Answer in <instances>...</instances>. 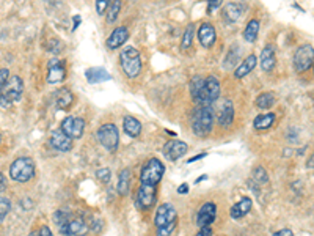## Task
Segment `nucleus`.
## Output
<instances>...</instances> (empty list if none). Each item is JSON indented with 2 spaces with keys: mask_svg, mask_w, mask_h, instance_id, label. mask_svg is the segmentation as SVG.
Wrapping results in <instances>:
<instances>
[{
  "mask_svg": "<svg viewBox=\"0 0 314 236\" xmlns=\"http://www.w3.org/2000/svg\"><path fill=\"white\" fill-rule=\"evenodd\" d=\"M212 124H214V111L211 106H201L193 112L192 131L196 136L206 137L212 131Z\"/></svg>",
  "mask_w": 314,
  "mask_h": 236,
  "instance_id": "1",
  "label": "nucleus"
},
{
  "mask_svg": "<svg viewBox=\"0 0 314 236\" xmlns=\"http://www.w3.org/2000/svg\"><path fill=\"white\" fill-rule=\"evenodd\" d=\"M120 62L123 66V71L129 79H134L140 74L141 71V60L140 52L135 47H126L120 52Z\"/></svg>",
  "mask_w": 314,
  "mask_h": 236,
  "instance_id": "2",
  "label": "nucleus"
},
{
  "mask_svg": "<svg viewBox=\"0 0 314 236\" xmlns=\"http://www.w3.org/2000/svg\"><path fill=\"white\" fill-rule=\"evenodd\" d=\"M24 92V82L19 76H10L7 85L2 90L0 96V106L2 107H11L13 102L19 101Z\"/></svg>",
  "mask_w": 314,
  "mask_h": 236,
  "instance_id": "3",
  "label": "nucleus"
},
{
  "mask_svg": "<svg viewBox=\"0 0 314 236\" xmlns=\"http://www.w3.org/2000/svg\"><path fill=\"white\" fill-rule=\"evenodd\" d=\"M35 175V162L32 158H19L16 159L10 167V176L19 183H27Z\"/></svg>",
  "mask_w": 314,
  "mask_h": 236,
  "instance_id": "4",
  "label": "nucleus"
},
{
  "mask_svg": "<svg viewBox=\"0 0 314 236\" xmlns=\"http://www.w3.org/2000/svg\"><path fill=\"white\" fill-rule=\"evenodd\" d=\"M218 96H220V82L215 76H209L208 79H205V85H203L201 92L193 101L198 104V107L211 106Z\"/></svg>",
  "mask_w": 314,
  "mask_h": 236,
  "instance_id": "5",
  "label": "nucleus"
},
{
  "mask_svg": "<svg viewBox=\"0 0 314 236\" xmlns=\"http://www.w3.org/2000/svg\"><path fill=\"white\" fill-rule=\"evenodd\" d=\"M163 173H165L163 164L157 158H153V159H150L145 164V167L141 170V175H140V181H141V185L156 186L159 181L162 179Z\"/></svg>",
  "mask_w": 314,
  "mask_h": 236,
  "instance_id": "6",
  "label": "nucleus"
},
{
  "mask_svg": "<svg viewBox=\"0 0 314 236\" xmlns=\"http://www.w3.org/2000/svg\"><path fill=\"white\" fill-rule=\"evenodd\" d=\"M98 139L101 142L102 147L110 151L115 153L118 150V143H120V133L118 128L113 123H105L98 129Z\"/></svg>",
  "mask_w": 314,
  "mask_h": 236,
  "instance_id": "7",
  "label": "nucleus"
},
{
  "mask_svg": "<svg viewBox=\"0 0 314 236\" xmlns=\"http://www.w3.org/2000/svg\"><path fill=\"white\" fill-rule=\"evenodd\" d=\"M65 136H68L71 140H77L83 136L85 131V120L82 117H66L62 121V129Z\"/></svg>",
  "mask_w": 314,
  "mask_h": 236,
  "instance_id": "8",
  "label": "nucleus"
},
{
  "mask_svg": "<svg viewBox=\"0 0 314 236\" xmlns=\"http://www.w3.org/2000/svg\"><path fill=\"white\" fill-rule=\"evenodd\" d=\"M314 59V52H312V44H303L297 49L294 56V68L295 71L303 72L311 68Z\"/></svg>",
  "mask_w": 314,
  "mask_h": 236,
  "instance_id": "9",
  "label": "nucleus"
},
{
  "mask_svg": "<svg viewBox=\"0 0 314 236\" xmlns=\"http://www.w3.org/2000/svg\"><path fill=\"white\" fill-rule=\"evenodd\" d=\"M176 209L172 203H163L157 208L156 211V216H154V225L157 228L160 227H165V225H168L175 221H178V217H176Z\"/></svg>",
  "mask_w": 314,
  "mask_h": 236,
  "instance_id": "10",
  "label": "nucleus"
},
{
  "mask_svg": "<svg viewBox=\"0 0 314 236\" xmlns=\"http://www.w3.org/2000/svg\"><path fill=\"white\" fill-rule=\"evenodd\" d=\"M157 200V191L156 186H150V185H141L138 192H137V203L141 209H148L151 208Z\"/></svg>",
  "mask_w": 314,
  "mask_h": 236,
  "instance_id": "11",
  "label": "nucleus"
},
{
  "mask_svg": "<svg viewBox=\"0 0 314 236\" xmlns=\"http://www.w3.org/2000/svg\"><path fill=\"white\" fill-rule=\"evenodd\" d=\"M66 77V68L65 62L59 59H52L47 65V82L49 84H59Z\"/></svg>",
  "mask_w": 314,
  "mask_h": 236,
  "instance_id": "12",
  "label": "nucleus"
},
{
  "mask_svg": "<svg viewBox=\"0 0 314 236\" xmlns=\"http://www.w3.org/2000/svg\"><path fill=\"white\" fill-rule=\"evenodd\" d=\"M215 216H217V206H215V203H212V202L205 203V205L199 208V211H198L196 225H198L199 228H203V227H211V224L215 221Z\"/></svg>",
  "mask_w": 314,
  "mask_h": 236,
  "instance_id": "13",
  "label": "nucleus"
},
{
  "mask_svg": "<svg viewBox=\"0 0 314 236\" xmlns=\"http://www.w3.org/2000/svg\"><path fill=\"white\" fill-rule=\"evenodd\" d=\"M189 150L187 143L186 142H181V140H170L165 143L163 147V154L167 159L170 161H178L182 154H186Z\"/></svg>",
  "mask_w": 314,
  "mask_h": 236,
  "instance_id": "14",
  "label": "nucleus"
},
{
  "mask_svg": "<svg viewBox=\"0 0 314 236\" xmlns=\"http://www.w3.org/2000/svg\"><path fill=\"white\" fill-rule=\"evenodd\" d=\"M198 40H199V43H201L203 47H212L214 43H215V40H217L214 25L209 24V22L201 24L199 29H198Z\"/></svg>",
  "mask_w": 314,
  "mask_h": 236,
  "instance_id": "15",
  "label": "nucleus"
},
{
  "mask_svg": "<svg viewBox=\"0 0 314 236\" xmlns=\"http://www.w3.org/2000/svg\"><path fill=\"white\" fill-rule=\"evenodd\" d=\"M129 38V32L126 27H117L110 36L107 38V47L108 49H118L120 46H123Z\"/></svg>",
  "mask_w": 314,
  "mask_h": 236,
  "instance_id": "16",
  "label": "nucleus"
},
{
  "mask_svg": "<svg viewBox=\"0 0 314 236\" xmlns=\"http://www.w3.org/2000/svg\"><path fill=\"white\" fill-rule=\"evenodd\" d=\"M50 145L55 150H59V151H69L72 148V140L59 129V131H52V134H50Z\"/></svg>",
  "mask_w": 314,
  "mask_h": 236,
  "instance_id": "17",
  "label": "nucleus"
},
{
  "mask_svg": "<svg viewBox=\"0 0 314 236\" xmlns=\"http://www.w3.org/2000/svg\"><path fill=\"white\" fill-rule=\"evenodd\" d=\"M234 121V106L231 102V99H225L223 104H221L220 109V115H218V123L223 126V128H228Z\"/></svg>",
  "mask_w": 314,
  "mask_h": 236,
  "instance_id": "18",
  "label": "nucleus"
},
{
  "mask_svg": "<svg viewBox=\"0 0 314 236\" xmlns=\"http://www.w3.org/2000/svg\"><path fill=\"white\" fill-rule=\"evenodd\" d=\"M88 231L87 222L82 217H69V224H68V236H85Z\"/></svg>",
  "mask_w": 314,
  "mask_h": 236,
  "instance_id": "19",
  "label": "nucleus"
},
{
  "mask_svg": "<svg viewBox=\"0 0 314 236\" xmlns=\"http://www.w3.org/2000/svg\"><path fill=\"white\" fill-rule=\"evenodd\" d=\"M256 63H258V59H256V56H248L241 65H239L237 68H236V71H234V77L236 79H242V77H245L248 72H251L253 69H254V66H256Z\"/></svg>",
  "mask_w": 314,
  "mask_h": 236,
  "instance_id": "20",
  "label": "nucleus"
},
{
  "mask_svg": "<svg viewBox=\"0 0 314 236\" xmlns=\"http://www.w3.org/2000/svg\"><path fill=\"white\" fill-rule=\"evenodd\" d=\"M260 62H261V68H263L264 71H272V69L275 68L276 57H275V49H273V46H266V47L263 49Z\"/></svg>",
  "mask_w": 314,
  "mask_h": 236,
  "instance_id": "21",
  "label": "nucleus"
},
{
  "mask_svg": "<svg viewBox=\"0 0 314 236\" xmlns=\"http://www.w3.org/2000/svg\"><path fill=\"white\" fill-rule=\"evenodd\" d=\"M85 76H87V81L90 84H99V82H105V81H110L112 77H110L108 72L104 69V68H90L87 72H85Z\"/></svg>",
  "mask_w": 314,
  "mask_h": 236,
  "instance_id": "22",
  "label": "nucleus"
},
{
  "mask_svg": "<svg viewBox=\"0 0 314 236\" xmlns=\"http://www.w3.org/2000/svg\"><path fill=\"white\" fill-rule=\"evenodd\" d=\"M123 128L126 131L127 136H131V137H138L141 134V123L131 117V115H127L124 117V121H123Z\"/></svg>",
  "mask_w": 314,
  "mask_h": 236,
  "instance_id": "23",
  "label": "nucleus"
},
{
  "mask_svg": "<svg viewBox=\"0 0 314 236\" xmlns=\"http://www.w3.org/2000/svg\"><path fill=\"white\" fill-rule=\"evenodd\" d=\"M251 209V198L248 197H244L241 202L236 203L233 208H231V217L233 219H241L245 214H248Z\"/></svg>",
  "mask_w": 314,
  "mask_h": 236,
  "instance_id": "24",
  "label": "nucleus"
},
{
  "mask_svg": "<svg viewBox=\"0 0 314 236\" xmlns=\"http://www.w3.org/2000/svg\"><path fill=\"white\" fill-rule=\"evenodd\" d=\"M247 7L244 4H228L223 10V17L225 21L228 22H233V21H237L239 16L242 14V11L245 10Z\"/></svg>",
  "mask_w": 314,
  "mask_h": 236,
  "instance_id": "25",
  "label": "nucleus"
},
{
  "mask_svg": "<svg viewBox=\"0 0 314 236\" xmlns=\"http://www.w3.org/2000/svg\"><path fill=\"white\" fill-rule=\"evenodd\" d=\"M69 217L71 214L65 213V211H57L53 214V222L57 225L59 231L65 236H68V224H69Z\"/></svg>",
  "mask_w": 314,
  "mask_h": 236,
  "instance_id": "26",
  "label": "nucleus"
},
{
  "mask_svg": "<svg viewBox=\"0 0 314 236\" xmlns=\"http://www.w3.org/2000/svg\"><path fill=\"white\" fill-rule=\"evenodd\" d=\"M258 33H260V21H258V19H251V21L247 24L245 30H244V40H245L247 43H254L256 38H258Z\"/></svg>",
  "mask_w": 314,
  "mask_h": 236,
  "instance_id": "27",
  "label": "nucleus"
},
{
  "mask_svg": "<svg viewBox=\"0 0 314 236\" xmlns=\"http://www.w3.org/2000/svg\"><path fill=\"white\" fill-rule=\"evenodd\" d=\"M129 185H131V170L124 169L120 172V176H118V194L126 195L129 192Z\"/></svg>",
  "mask_w": 314,
  "mask_h": 236,
  "instance_id": "28",
  "label": "nucleus"
},
{
  "mask_svg": "<svg viewBox=\"0 0 314 236\" xmlns=\"http://www.w3.org/2000/svg\"><path fill=\"white\" fill-rule=\"evenodd\" d=\"M275 121V114H261V115H258L253 121V126L256 129H267L270 128V126L273 124Z\"/></svg>",
  "mask_w": 314,
  "mask_h": 236,
  "instance_id": "29",
  "label": "nucleus"
},
{
  "mask_svg": "<svg viewBox=\"0 0 314 236\" xmlns=\"http://www.w3.org/2000/svg\"><path fill=\"white\" fill-rule=\"evenodd\" d=\"M72 104V93L68 88H60L57 93V107L59 109H68Z\"/></svg>",
  "mask_w": 314,
  "mask_h": 236,
  "instance_id": "30",
  "label": "nucleus"
},
{
  "mask_svg": "<svg viewBox=\"0 0 314 236\" xmlns=\"http://www.w3.org/2000/svg\"><path fill=\"white\" fill-rule=\"evenodd\" d=\"M193 36H195V25L193 24H189L186 32L182 35V43H181V49L182 50H187L192 43H193Z\"/></svg>",
  "mask_w": 314,
  "mask_h": 236,
  "instance_id": "31",
  "label": "nucleus"
},
{
  "mask_svg": "<svg viewBox=\"0 0 314 236\" xmlns=\"http://www.w3.org/2000/svg\"><path fill=\"white\" fill-rule=\"evenodd\" d=\"M275 104V95L273 93H261L256 98V106L260 109H270Z\"/></svg>",
  "mask_w": 314,
  "mask_h": 236,
  "instance_id": "32",
  "label": "nucleus"
},
{
  "mask_svg": "<svg viewBox=\"0 0 314 236\" xmlns=\"http://www.w3.org/2000/svg\"><path fill=\"white\" fill-rule=\"evenodd\" d=\"M120 10H121V4L118 0H113V2L108 4V8H107V21L108 22H115L117 17L120 14Z\"/></svg>",
  "mask_w": 314,
  "mask_h": 236,
  "instance_id": "33",
  "label": "nucleus"
},
{
  "mask_svg": "<svg viewBox=\"0 0 314 236\" xmlns=\"http://www.w3.org/2000/svg\"><path fill=\"white\" fill-rule=\"evenodd\" d=\"M251 178H253V181H256L258 185H266L267 181H269V176H267V172L261 167V166H258L254 170H253V173H251Z\"/></svg>",
  "mask_w": 314,
  "mask_h": 236,
  "instance_id": "34",
  "label": "nucleus"
},
{
  "mask_svg": "<svg viewBox=\"0 0 314 236\" xmlns=\"http://www.w3.org/2000/svg\"><path fill=\"white\" fill-rule=\"evenodd\" d=\"M203 85H205V77L201 76H195L190 82V93H192V98L195 99L198 96V93L201 92Z\"/></svg>",
  "mask_w": 314,
  "mask_h": 236,
  "instance_id": "35",
  "label": "nucleus"
},
{
  "mask_svg": "<svg viewBox=\"0 0 314 236\" xmlns=\"http://www.w3.org/2000/svg\"><path fill=\"white\" fill-rule=\"evenodd\" d=\"M10 209H11V202L8 200V198L0 197V224L4 222V219L7 217V214L10 213Z\"/></svg>",
  "mask_w": 314,
  "mask_h": 236,
  "instance_id": "36",
  "label": "nucleus"
},
{
  "mask_svg": "<svg viewBox=\"0 0 314 236\" xmlns=\"http://www.w3.org/2000/svg\"><path fill=\"white\" fill-rule=\"evenodd\" d=\"M176 224H178V221H175V222H172L168 225H165V227L157 228V236H172V233L176 228Z\"/></svg>",
  "mask_w": 314,
  "mask_h": 236,
  "instance_id": "37",
  "label": "nucleus"
},
{
  "mask_svg": "<svg viewBox=\"0 0 314 236\" xmlns=\"http://www.w3.org/2000/svg\"><path fill=\"white\" fill-rule=\"evenodd\" d=\"M8 79H10V71H8L7 68L0 69V96H2V90H4V87L7 85Z\"/></svg>",
  "mask_w": 314,
  "mask_h": 236,
  "instance_id": "38",
  "label": "nucleus"
},
{
  "mask_svg": "<svg viewBox=\"0 0 314 236\" xmlns=\"http://www.w3.org/2000/svg\"><path fill=\"white\" fill-rule=\"evenodd\" d=\"M96 176H98L101 181H104V183H108V181H110V170H108V169H99V170L96 172Z\"/></svg>",
  "mask_w": 314,
  "mask_h": 236,
  "instance_id": "39",
  "label": "nucleus"
},
{
  "mask_svg": "<svg viewBox=\"0 0 314 236\" xmlns=\"http://www.w3.org/2000/svg\"><path fill=\"white\" fill-rule=\"evenodd\" d=\"M108 8V2L107 0H98L96 2V10H98V14H104Z\"/></svg>",
  "mask_w": 314,
  "mask_h": 236,
  "instance_id": "40",
  "label": "nucleus"
},
{
  "mask_svg": "<svg viewBox=\"0 0 314 236\" xmlns=\"http://www.w3.org/2000/svg\"><path fill=\"white\" fill-rule=\"evenodd\" d=\"M196 236H212V228L211 227H203V228H199Z\"/></svg>",
  "mask_w": 314,
  "mask_h": 236,
  "instance_id": "41",
  "label": "nucleus"
},
{
  "mask_svg": "<svg viewBox=\"0 0 314 236\" xmlns=\"http://www.w3.org/2000/svg\"><path fill=\"white\" fill-rule=\"evenodd\" d=\"M273 236H294V233H292V230H289V228H283V230H280V231L273 233Z\"/></svg>",
  "mask_w": 314,
  "mask_h": 236,
  "instance_id": "42",
  "label": "nucleus"
},
{
  "mask_svg": "<svg viewBox=\"0 0 314 236\" xmlns=\"http://www.w3.org/2000/svg\"><path fill=\"white\" fill-rule=\"evenodd\" d=\"M221 5V2H218V0H211V2H209V7H208V11L209 13H212L215 8H218Z\"/></svg>",
  "mask_w": 314,
  "mask_h": 236,
  "instance_id": "43",
  "label": "nucleus"
},
{
  "mask_svg": "<svg viewBox=\"0 0 314 236\" xmlns=\"http://www.w3.org/2000/svg\"><path fill=\"white\" fill-rule=\"evenodd\" d=\"M38 233H40V236H53L49 227H41V230Z\"/></svg>",
  "mask_w": 314,
  "mask_h": 236,
  "instance_id": "44",
  "label": "nucleus"
},
{
  "mask_svg": "<svg viewBox=\"0 0 314 236\" xmlns=\"http://www.w3.org/2000/svg\"><path fill=\"white\" fill-rule=\"evenodd\" d=\"M5 188H7V178L2 173H0V192L5 191Z\"/></svg>",
  "mask_w": 314,
  "mask_h": 236,
  "instance_id": "45",
  "label": "nucleus"
},
{
  "mask_svg": "<svg viewBox=\"0 0 314 236\" xmlns=\"http://www.w3.org/2000/svg\"><path fill=\"white\" fill-rule=\"evenodd\" d=\"M178 192H179V194H187V192H189V185H186V183L181 185V186L178 188Z\"/></svg>",
  "mask_w": 314,
  "mask_h": 236,
  "instance_id": "46",
  "label": "nucleus"
},
{
  "mask_svg": "<svg viewBox=\"0 0 314 236\" xmlns=\"http://www.w3.org/2000/svg\"><path fill=\"white\" fill-rule=\"evenodd\" d=\"M208 153H201V154H198V156H193V158H190L187 162H189V164H190V162H195V161H198V159H201V158H205Z\"/></svg>",
  "mask_w": 314,
  "mask_h": 236,
  "instance_id": "47",
  "label": "nucleus"
},
{
  "mask_svg": "<svg viewBox=\"0 0 314 236\" xmlns=\"http://www.w3.org/2000/svg\"><path fill=\"white\" fill-rule=\"evenodd\" d=\"M79 22H80V16H74V30H76L79 27Z\"/></svg>",
  "mask_w": 314,
  "mask_h": 236,
  "instance_id": "48",
  "label": "nucleus"
},
{
  "mask_svg": "<svg viewBox=\"0 0 314 236\" xmlns=\"http://www.w3.org/2000/svg\"><path fill=\"white\" fill-rule=\"evenodd\" d=\"M28 236H40V233H38V231H32Z\"/></svg>",
  "mask_w": 314,
  "mask_h": 236,
  "instance_id": "49",
  "label": "nucleus"
}]
</instances>
